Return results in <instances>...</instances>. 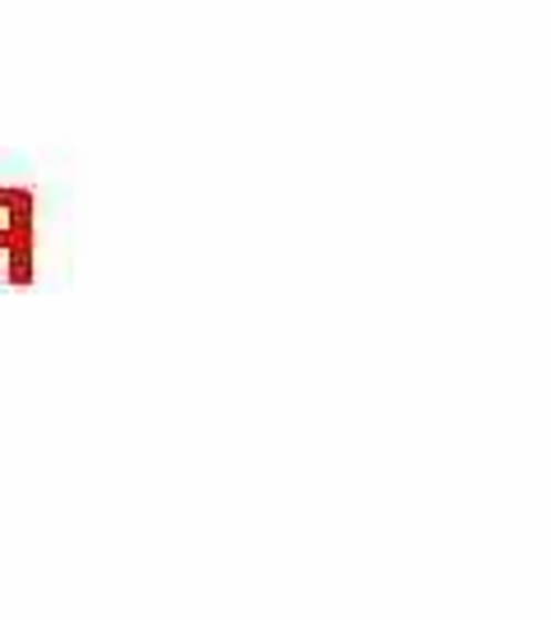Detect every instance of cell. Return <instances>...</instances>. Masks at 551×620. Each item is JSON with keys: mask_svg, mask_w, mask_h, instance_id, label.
<instances>
[{"mask_svg": "<svg viewBox=\"0 0 551 620\" xmlns=\"http://www.w3.org/2000/svg\"><path fill=\"white\" fill-rule=\"evenodd\" d=\"M38 267V203L28 189L0 184V286H28Z\"/></svg>", "mask_w": 551, "mask_h": 620, "instance_id": "1", "label": "cell"}]
</instances>
